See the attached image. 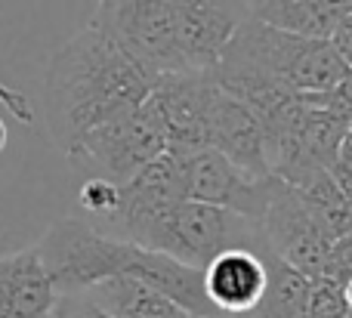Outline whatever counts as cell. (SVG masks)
<instances>
[{
  "instance_id": "cell-24",
  "label": "cell",
  "mask_w": 352,
  "mask_h": 318,
  "mask_svg": "<svg viewBox=\"0 0 352 318\" xmlns=\"http://www.w3.org/2000/svg\"><path fill=\"white\" fill-rule=\"evenodd\" d=\"M349 318H352V315H349Z\"/></svg>"
},
{
  "instance_id": "cell-7",
  "label": "cell",
  "mask_w": 352,
  "mask_h": 318,
  "mask_svg": "<svg viewBox=\"0 0 352 318\" xmlns=\"http://www.w3.org/2000/svg\"><path fill=\"white\" fill-rule=\"evenodd\" d=\"M275 185H278V177H256L229 161L223 152L204 148V152L188 155V198L192 201L226 207L232 214L263 223Z\"/></svg>"
},
{
  "instance_id": "cell-17",
  "label": "cell",
  "mask_w": 352,
  "mask_h": 318,
  "mask_svg": "<svg viewBox=\"0 0 352 318\" xmlns=\"http://www.w3.org/2000/svg\"><path fill=\"white\" fill-rule=\"evenodd\" d=\"M121 204V183L111 179H84L78 192V207L90 216V226H102L115 216Z\"/></svg>"
},
{
  "instance_id": "cell-1",
  "label": "cell",
  "mask_w": 352,
  "mask_h": 318,
  "mask_svg": "<svg viewBox=\"0 0 352 318\" xmlns=\"http://www.w3.org/2000/svg\"><path fill=\"white\" fill-rule=\"evenodd\" d=\"M155 84L158 74L90 22L50 56L43 71L50 142L62 155H72L87 133L148 102Z\"/></svg>"
},
{
  "instance_id": "cell-15",
  "label": "cell",
  "mask_w": 352,
  "mask_h": 318,
  "mask_svg": "<svg viewBox=\"0 0 352 318\" xmlns=\"http://www.w3.org/2000/svg\"><path fill=\"white\" fill-rule=\"evenodd\" d=\"M294 189H297V185H294ZM300 195L306 198L312 214L322 220V226L328 229V235L334 241L352 235V204L346 201V195H343V189L337 185V179L331 170L318 173L316 179L300 185Z\"/></svg>"
},
{
  "instance_id": "cell-23",
  "label": "cell",
  "mask_w": 352,
  "mask_h": 318,
  "mask_svg": "<svg viewBox=\"0 0 352 318\" xmlns=\"http://www.w3.org/2000/svg\"><path fill=\"white\" fill-rule=\"evenodd\" d=\"M346 300H349V309H352V278L346 282Z\"/></svg>"
},
{
  "instance_id": "cell-22",
  "label": "cell",
  "mask_w": 352,
  "mask_h": 318,
  "mask_svg": "<svg viewBox=\"0 0 352 318\" xmlns=\"http://www.w3.org/2000/svg\"><path fill=\"white\" fill-rule=\"evenodd\" d=\"M343 161H349L352 164V133H349V139H346V146H343V155H340Z\"/></svg>"
},
{
  "instance_id": "cell-16",
  "label": "cell",
  "mask_w": 352,
  "mask_h": 318,
  "mask_svg": "<svg viewBox=\"0 0 352 318\" xmlns=\"http://www.w3.org/2000/svg\"><path fill=\"white\" fill-rule=\"evenodd\" d=\"M349 300H346V284L334 282L328 275L312 278V291L306 309L300 318H349Z\"/></svg>"
},
{
  "instance_id": "cell-6",
  "label": "cell",
  "mask_w": 352,
  "mask_h": 318,
  "mask_svg": "<svg viewBox=\"0 0 352 318\" xmlns=\"http://www.w3.org/2000/svg\"><path fill=\"white\" fill-rule=\"evenodd\" d=\"M260 226L272 253H278L285 263L306 272L309 278H318L324 272L337 241L328 235L322 220L312 214V207L300 195V189L278 179L275 195L269 201V210Z\"/></svg>"
},
{
  "instance_id": "cell-9",
  "label": "cell",
  "mask_w": 352,
  "mask_h": 318,
  "mask_svg": "<svg viewBox=\"0 0 352 318\" xmlns=\"http://www.w3.org/2000/svg\"><path fill=\"white\" fill-rule=\"evenodd\" d=\"M207 148L223 152L238 167L256 173V177H272L266 161V130L254 109L235 99L229 90L213 80L210 115H207Z\"/></svg>"
},
{
  "instance_id": "cell-10",
  "label": "cell",
  "mask_w": 352,
  "mask_h": 318,
  "mask_svg": "<svg viewBox=\"0 0 352 318\" xmlns=\"http://www.w3.org/2000/svg\"><path fill=\"white\" fill-rule=\"evenodd\" d=\"M269 251V247H266ZM266 251L235 247L226 251L204 269V288L223 318H250L269 291Z\"/></svg>"
},
{
  "instance_id": "cell-4",
  "label": "cell",
  "mask_w": 352,
  "mask_h": 318,
  "mask_svg": "<svg viewBox=\"0 0 352 318\" xmlns=\"http://www.w3.org/2000/svg\"><path fill=\"white\" fill-rule=\"evenodd\" d=\"M133 245L161 251L188 266L207 269L219 253L235 251V247L263 253L269 247V241L256 220L186 198V201L173 204L170 210L158 214L152 223H146L140 229V235L133 238Z\"/></svg>"
},
{
  "instance_id": "cell-18",
  "label": "cell",
  "mask_w": 352,
  "mask_h": 318,
  "mask_svg": "<svg viewBox=\"0 0 352 318\" xmlns=\"http://www.w3.org/2000/svg\"><path fill=\"white\" fill-rule=\"evenodd\" d=\"M56 318H109V315L99 313L84 294H78V297H62Z\"/></svg>"
},
{
  "instance_id": "cell-11",
  "label": "cell",
  "mask_w": 352,
  "mask_h": 318,
  "mask_svg": "<svg viewBox=\"0 0 352 318\" xmlns=\"http://www.w3.org/2000/svg\"><path fill=\"white\" fill-rule=\"evenodd\" d=\"M59 303L37 245L0 253V318H56Z\"/></svg>"
},
{
  "instance_id": "cell-19",
  "label": "cell",
  "mask_w": 352,
  "mask_h": 318,
  "mask_svg": "<svg viewBox=\"0 0 352 318\" xmlns=\"http://www.w3.org/2000/svg\"><path fill=\"white\" fill-rule=\"evenodd\" d=\"M331 173H334V179H337V185H340V189H343V195H346V201L352 204V164H349V161H337V164H334V170H331Z\"/></svg>"
},
{
  "instance_id": "cell-5",
  "label": "cell",
  "mask_w": 352,
  "mask_h": 318,
  "mask_svg": "<svg viewBox=\"0 0 352 318\" xmlns=\"http://www.w3.org/2000/svg\"><path fill=\"white\" fill-rule=\"evenodd\" d=\"M167 148H170L167 127L161 121L158 105L148 96V102H142L140 109L87 133L84 142L65 158L87 179L130 183L140 170H146L152 161H158Z\"/></svg>"
},
{
  "instance_id": "cell-8",
  "label": "cell",
  "mask_w": 352,
  "mask_h": 318,
  "mask_svg": "<svg viewBox=\"0 0 352 318\" xmlns=\"http://www.w3.org/2000/svg\"><path fill=\"white\" fill-rule=\"evenodd\" d=\"M213 74H161L152 102L158 105L167 139L176 152H204L207 148V115H210Z\"/></svg>"
},
{
  "instance_id": "cell-3",
  "label": "cell",
  "mask_w": 352,
  "mask_h": 318,
  "mask_svg": "<svg viewBox=\"0 0 352 318\" xmlns=\"http://www.w3.org/2000/svg\"><path fill=\"white\" fill-rule=\"evenodd\" d=\"M349 71L352 65L343 59L334 41L291 34L256 16H248L210 74L235 99H248L266 87L300 96L328 93Z\"/></svg>"
},
{
  "instance_id": "cell-13",
  "label": "cell",
  "mask_w": 352,
  "mask_h": 318,
  "mask_svg": "<svg viewBox=\"0 0 352 318\" xmlns=\"http://www.w3.org/2000/svg\"><path fill=\"white\" fill-rule=\"evenodd\" d=\"M250 16L291 34L334 41L352 16V0H250Z\"/></svg>"
},
{
  "instance_id": "cell-20",
  "label": "cell",
  "mask_w": 352,
  "mask_h": 318,
  "mask_svg": "<svg viewBox=\"0 0 352 318\" xmlns=\"http://www.w3.org/2000/svg\"><path fill=\"white\" fill-rule=\"evenodd\" d=\"M334 47L340 49V53H343V59H346L349 65H352V16H349L346 22L340 25V31H337V34H334Z\"/></svg>"
},
{
  "instance_id": "cell-14",
  "label": "cell",
  "mask_w": 352,
  "mask_h": 318,
  "mask_svg": "<svg viewBox=\"0 0 352 318\" xmlns=\"http://www.w3.org/2000/svg\"><path fill=\"white\" fill-rule=\"evenodd\" d=\"M266 266H269V291L263 297L260 309L250 318H300L306 309L312 291V278L306 272L294 269L291 263L272 253V247L266 251Z\"/></svg>"
},
{
  "instance_id": "cell-2",
  "label": "cell",
  "mask_w": 352,
  "mask_h": 318,
  "mask_svg": "<svg viewBox=\"0 0 352 318\" xmlns=\"http://www.w3.org/2000/svg\"><path fill=\"white\" fill-rule=\"evenodd\" d=\"M248 16L250 0H96L93 25L161 78L213 71Z\"/></svg>"
},
{
  "instance_id": "cell-21",
  "label": "cell",
  "mask_w": 352,
  "mask_h": 318,
  "mask_svg": "<svg viewBox=\"0 0 352 318\" xmlns=\"http://www.w3.org/2000/svg\"><path fill=\"white\" fill-rule=\"evenodd\" d=\"M6 142H10V130H6V121H3V117H0V155H3Z\"/></svg>"
},
{
  "instance_id": "cell-12",
  "label": "cell",
  "mask_w": 352,
  "mask_h": 318,
  "mask_svg": "<svg viewBox=\"0 0 352 318\" xmlns=\"http://www.w3.org/2000/svg\"><path fill=\"white\" fill-rule=\"evenodd\" d=\"M87 300L109 318H198L161 288L136 275H115L93 284Z\"/></svg>"
}]
</instances>
